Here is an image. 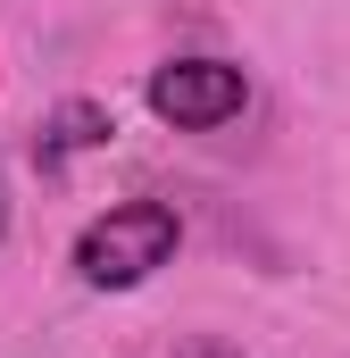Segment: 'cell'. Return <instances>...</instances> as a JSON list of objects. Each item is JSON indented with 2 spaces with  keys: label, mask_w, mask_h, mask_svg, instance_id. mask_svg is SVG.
<instances>
[{
  "label": "cell",
  "mask_w": 350,
  "mask_h": 358,
  "mask_svg": "<svg viewBox=\"0 0 350 358\" xmlns=\"http://www.w3.org/2000/svg\"><path fill=\"white\" fill-rule=\"evenodd\" d=\"M142 100H150V117L175 125V134H217V125L242 117L251 76H242L234 59H167V67H150Z\"/></svg>",
  "instance_id": "7a4b0ae2"
},
{
  "label": "cell",
  "mask_w": 350,
  "mask_h": 358,
  "mask_svg": "<svg viewBox=\"0 0 350 358\" xmlns=\"http://www.w3.org/2000/svg\"><path fill=\"white\" fill-rule=\"evenodd\" d=\"M175 250H183V225L167 200H108L76 234V283L84 292H142Z\"/></svg>",
  "instance_id": "6da1fadb"
},
{
  "label": "cell",
  "mask_w": 350,
  "mask_h": 358,
  "mask_svg": "<svg viewBox=\"0 0 350 358\" xmlns=\"http://www.w3.org/2000/svg\"><path fill=\"white\" fill-rule=\"evenodd\" d=\"M117 142V117L100 108V100H59L50 117H42V134H34V167L42 176H67L84 150H108Z\"/></svg>",
  "instance_id": "3957f363"
},
{
  "label": "cell",
  "mask_w": 350,
  "mask_h": 358,
  "mask_svg": "<svg viewBox=\"0 0 350 358\" xmlns=\"http://www.w3.org/2000/svg\"><path fill=\"white\" fill-rule=\"evenodd\" d=\"M0 234H8V176H0Z\"/></svg>",
  "instance_id": "277c9868"
}]
</instances>
